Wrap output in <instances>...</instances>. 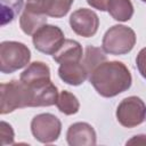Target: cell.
<instances>
[{
    "mask_svg": "<svg viewBox=\"0 0 146 146\" xmlns=\"http://www.w3.org/2000/svg\"><path fill=\"white\" fill-rule=\"evenodd\" d=\"M88 79L97 94L105 98H112L127 91L132 83L129 68L119 60L102 63L89 74Z\"/></svg>",
    "mask_w": 146,
    "mask_h": 146,
    "instance_id": "cell-1",
    "label": "cell"
},
{
    "mask_svg": "<svg viewBox=\"0 0 146 146\" xmlns=\"http://www.w3.org/2000/svg\"><path fill=\"white\" fill-rule=\"evenodd\" d=\"M0 113L2 115L18 108L33 107L34 98L32 90L21 80H11L0 86Z\"/></svg>",
    "mask_w": 146,
    "mask_h": 146,
    "instance_id": "cell-2",
    "label": "cell"
},
{
    "mask_svg": "<svg viewBox=\"0 0 146 146\" xmlns=\"http://www.w3.org/2000/svg\"><path fill=\"white\" fill-rule=\"evenodd\" d=\"M136 40V33L131 27L116 24L105 32L102 40V48L110 55H125L133 49Z\"/></svg>",
    "mask_w": 146,
    "mask_h": 146,
    "instance_id": "cell-3",
    "label": "cell"
},
{
    "mask_svg": "<svg viewBox=\"0 0 146 146\" xmlns=\"http://www.w3.org/2000/svg\"><path fill=\"white\" fill-rule=\"evenodd\" d=\"M31 50L18 41H3L0 43V71L3 74L14 73L30 64Z\"/></svg>",
    "mask_w": 146,
    "mask_h": 146,
    "instance_id": "cell-4",
    "label": "cell"
},
{
    "mask_svg": "<svg viewBox=\"0 0 146 146\" xmlns=\"http://www.w3.org/2000/svg\"><path fill=\"white\" fill-rule=\"evenodd\" d=\"M116 120L124 128H135L146 120V105L137 96H129L121 100L116 108Z\"/></svg>",
    "mask_w": 146,
    "mask_h": 146,
    "instance_id": "cell-5",
    "label": "cell"
},
{
    "mask_svg": "<svg viewBox=\"0 0 146 146\" xmlns=\"http://www.w3.org/2000/svg\"><path fill=\"white\" fill-rule=\"evenodd\" d=\"M31 132L38 141L42 144H51L60 136L62 122L51 113H41L32 119Z\"/></svg>",
    "mask_w": 146,
    "mask_h": 146,
    "instance_id": "cell-6",
    "label": "cell"
},
{
    "mask_svg": "<svg viewBox=\"0 0 146 146\" xmlns=\"http://www.w3.org/2000/svg\"><path fill=\"white\" fill-rule=\"evenodd\" d=\"M64 41L65 38L62 29L50 24H44L32 35L34 48L46 55H55Z\"/></svg>",
    "mask_w": 146,
    "mask_h": 146,
    "instance_id": "cell-7",
    "label": "cell"
},
{
    "mask_svg": "<svg viewBox=\"0 0 146 146\" xmlns=\"http://www.w3.org/2000/svg\"><path fill=\"white\" fill-rule=\"evenodd\" d=\"M70 26L75 34L83 38H91L98 31L99 18L91 9L79 8L71 14Z\"/></svg>",
    "mask_w": 146,
    "mask_h": 146,
    "instance_id": "cell-8",
    "label": "cell"
},
{
    "mask_svg": "<svg viewBox=\"0 0 146 146\" xmlns=\"http://www.w3.org/2000/svg\"><path fill=\"white\" fill-rule=\"evenodd\" d=\"M47 24V15L43 13L39 0H26L19 17V27L27 34L33 35L41 26Z\"/></svg>",
    "mask_w": 146,
    "mask_h": 146,
    "instance_id": "cell-9",
    "label": "cell"
},
{
    "mask_svg": "<svg viewBox=\"0 0 146 146\" xmlns=\"http://www.w3.org/2000/svg\"><path fill=\"white\" fill-rule=\"evenodd\" d=\"M19 80L32 89L41 88L51 82L50 68L43 62H33L21 73Z\"/></svg>",
    "mask_w": 146,
    "mask_h": 146,
    "instance_id": "cell-10",
    "label": "cell"
},
{
    "mask_svg": "<svg viewBox=\"0 0 146 146\" xmlns=\"http://www.w3.org/2000/svg\"><path fill=\"white\" fill-rule=\"evenodd\" d=\"M66 140L70 146H94L97 143V136L89 123L75 122L68 127Z\"/></svg>",
    "mask_w": 146,
    "mask_h": 146,
    "instance_id": "cell-11",
    "label": "cell"
},
{
    "mask_svg": "<svg viewBox=\"0 0 146 146\" xmlns=\"http://www.w3.org/2000/svg\"><path fill=\"white\" fill-rule=\"evenodd\" d=\"M58 75L62 81L70 86H80L89 76L82 62H71L59 64Z\"/></svg>",
    "mask_w": 146,
    "mask_h": 146,
    "instance_id": "cell-12",
    "label": "cell"
},
{
    "mask_svg": "<svg viewBox=\"0 0 146 146\" xmlns=\"http://www.w3.org/2000/svg\"><path fill=\"white\" fill-rule=\"evenodd\" d=\"M52 58L56 63L63 64V63H71V62H82L83 58V50L80 42L72 40V39H65L62 47L58 49V51L52 55Z\"/></svg>",
    "mask_w": 146,
    "mask_h": 146,
    "instance_id": "cell-13",
    "label": "cell"
},
{
    "mask_svg": "<svg viewBox=\"0 0 146 146\" xmlns=\"http://www.w3.org/2000/svg\"><path fill=\"white\" fill-rule=\"evenodd\" d=\"M107 11L117 22H128L133 16V5L131 0H110Z\"/></svg>",
    "mask_w": 146,
    "mask_h": 146,
    "instance_id": "cell-14",
    "label": "cell"
},
{
    "mask_svg": "<svg viewBox=\"0 0 146 146\" xmlns=\"http://www.w3.org/2000/svg\"><path fill=\"white\" fill-rule=\"evenodd\" d=\"M43 13L54 18L64 17L71 9L74 0H39Z\"/></svg>",
    "mask_w": 146,
    "mask_h": 146,
    "instance_id": "cell-15",
    "label": "cell"
},
{
    "mask_svg": "<svg viewBox=\"0 0 146 146\" xmlns=\"http://www.w3.org/2000/svg\"><path fill=\"white\" fill-rule=\"evenodd\" d=\"M106 60H107L106 52L103 50V48H98V47H94V46L86 47L83 58H82V64L86 67L88 74H90L98 65H100L102 63H104Z\"/></svg>",
    "mask_w": 146,
    "mask_h": 146,
    "instance_id": "cell-16",
    "label": "cell"
},
{
    "mask_svg": "<svg viewBox=\"0 0 146 146\" xmlns=\"http://www.w3.org/2000/svg\"><path fill=\"white\" fill-rule=\"evenodd\" d=\"M56 106L58 111L65 115H73L80 110V102L75 95L67 90H63L59 92Z\"/></svg>",
    "mask_w": 146,
    "mask_h": 146,
    "instance_id": "cell-17",
    "label": "cell"
},
{
    "mask_svg": "<svg viewBox=\"0 0 146 146\" xmlns=\"http://www.w3.org/2000/svg\"><path fill=\"white\" fill-rule=\"evenodd\" d=\"M24 0H1V25L13 22L23 9Z\"/></svg>",
    "mask_w": 146,
    "mask_h": 146,
    "instance_id": "cell-18",
    "label": "cell"
},
{
    "mask_svg": "<svg viewBox=\"0 0 146 146\" xmlns=\"http://www.w3.org/2000/svg\"><path fill=\"white\" fill-rule=\"evenodd\" d=\"M0 136H1V145H11L14 144V137H15V133H14V130H13V127L5 122V121H1L0 122Z\"/></svg>",
    "mask_w": 146,
    "mask_h": 146,
    "instance_id": "cell-19",
    "label": "cell"
},
{
    "mask_svg": "<svg viewBox=\"0 0 146 146\" xmlns=\"http://www.w3.org/2000/svg\"><path fill=\"white\" fill-rule=\"evenodd\" d=\"M136 65L140 75L146 80V47L139 50L136 57Z\"/></svg>",
    "mask_w": 146,
    "mask_h": 146,
    "instance_id": "cell-20",
    "label": "cell"
},
{
    "mask_svg": "<svg viewBox=\"0 0 146 146\" xmlns=\"http://www.w3.org/2000/svg\"><path fill=\"white\" fill-rule=\"evenodd\" d=\"M88 5L97 10L100 11H105L107 10V5L110 2V0H87Z\"/></svg>",
    "mask_w": 146,
    "mask_h": 146,
    "instance_id": "cell-21",
    "label": "cell"
},
{
    "mask_svg": "<svg viewBox=\"0 0 146 146\" xmlns=\"http://www.w3.org/2000/svg\"><path fill=\"white\" fill-rule=\"evenodd\" d=\"M127 145H146V135H136L127 141Z\"/></svg>",
    "mask_w": 146,
    "mask_h": 146,
    "instance_id": "cell-22",
    "label": "cell"
},
{
    "mask_svg": "<svg viewBox=\"0 0 146 146\" xmlns=\"http://www.w3.org/2000/svg\"><path fill=\"white\" fill-rule=\"evenodd\" d=\"M141 1H143V2H145V3H146V0H141Z\"/></svg>",
    "mask_w": 146,
    "mask_h": 146,
    "instance_id": "cell-23",
    "label": "cell"
}]
</instances>
